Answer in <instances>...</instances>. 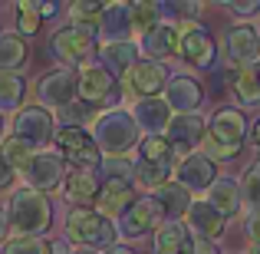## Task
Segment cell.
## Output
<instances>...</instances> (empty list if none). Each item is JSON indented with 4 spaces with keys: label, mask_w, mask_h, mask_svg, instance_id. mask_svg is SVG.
<instances>
[{
    "label": "cell",
    "mask_w": 260,
    "mask_h": 254,
    "mask_svg": "<svg viewBox=\"0 0 260 254\" xmlns=\"http://www.w3.org/2000/svg\"><path fill=\"white\" fill-rule=\"evenodd\" d=\"M244 142H247V119H244V112L224 106L208 119V135L201 142V152L211 162H231L241 155Z\"/></svg>",
    "instance_id": "6da1fadb"
},
{
    "label": "cell",
    "mask_w": 260,
    "mask_h": 254,
    "mask_svg": "<svg viewBox=\"0 0 260 254\" xmlns=\"http://www.w3.org/2000/svg\"><path fill=\"white\" fill-rule=\"evenodd\" d=\"M89 132H92V142L102 155H128L142 142L139 126H135L132 112H125V109H106V112H99Z\"/></svg>",
    "instance_id": "7a4b0ae2"
},
{
    "label": "cell",
    "mask_w": 260,
    "mask_h": 254,
    "mask_svg": "<svg viewBox=\"0 0 260 254\" xmlns=\"http://www.w3.org/2000/svg\"><path fill=\"white\" fill-rule=\"evenodd\" d=\"M7 218H10V228L17 231L20 238H40L43 231H50V224H53L50 198L33 191V188H10Z\"/></svg>",
    "instance_id": "3957f363"
},
{
    "label": "cell",
    "mask_w": 260,
    "mask_h": 254,
    "mask_svg": "<svg viewBox=\"0 0 260 254\" xmlns=\"http://www.w3.org/2000/svg\"><path fill=\"white\" fill-rule=\"evenodd\" d=\"M66 241H76L86 251H112L119 231L115 221L102 218L95 208H73L66 215Z\"/></svg>",
    "instance_id": "277c9868"
},
{
    "label": "cell",
    "mask_w": 260,
    "mask_h": 254,
    "mask_svg": "<svg viewBox=\"0 0 260 254\" xmlns=\"http://www.w3.org/2000/svg\"><path fill=\"white\" fill-rule=\"evenodd\" d=\"M46 50H50L53 60L66 63V70H70V66H83L95 53V26H79V23L59 26L50 37Z\"/></svg>",
    "instance_id": "5b68a950"
},
{
    "label": "cell",
    "mask_w": 260,
    "mask_h": 254,
    "mask_svg": "<svg viewBox=\"0 0 260 254\" xmlns=\"http://www.w3.org/2000/svg\"><path fill=\"white\" fill-rule=\"evenodd\" d=\"M53 139H56V152L63 155L66 165H73L79 172H95L99 168L102 152L95 149L89 129H83V126H59Z\"/></svg>",
    "instance_id": "8992f818"
},
{
    "label": "cell",
    "mask_w": 260,
    "mask_h": 254,
    "mask_svg": "<svg viewBox=\"0 0 260 254\" xmlns=\"http://www.w3.org/2000/svg\"><path fill=\"white\" fill-rule=\"evenodd\" d=\"M76 99V70L59 66V70H50L37 79V102L46 112H66Z\"/></svg>",
    "instance_id": "52a82bcc"
},
{
    "label": "cell",
    "mask_w": 260,
    "mask_h": 254,
    "mask_svg": "<svg viewBox=\"0 0 260 254\" xmlns=\"http://www.w3.org/2000/svg\"><path fill=\"white\" fill-rule=\"evenodd\" d=\"M161 215H165V211H161V205L155 202V195H139L119 218H115V231H119V238L135 241V238H142V235H148V231L158 228Z\"/></svg>",
    "instance_id": "ba28073f"
},
{
    "label": "cell",
    "mask_w": 260,
    "mask_h": 254,
    "mask_svg": "<svg viewBox=\"0 0 260 254\" xmlns=\"http://www.w3.org/2000/svg\"><path fill=\"white\" fill-rule=\"evenodd\" d=\"M23 178H26V188L40 191V195L63 188V182H66L63 155H59L56 149H40V152H33V159H30V165H26Z\"/></svg>",
    "instance_id": "9c48e42d"
},
{
    "label": "cell",
    "mask_w": 260,
    "mask_h": 254,
    "mask_svg": "<svg viewBox=\"0 0 260 254\" xmlns=\"http://www.w3.org/2000/svg\"><path fill=\"white\" fill-rule=\"evenodd\" d=\"M165 83H168V70L165 63H152V60H139L132 70L122 76V93L128 99H155V96L165 93Z\"/></svg>",
    "instance_id": "30bf717a"
},
{
    "label": "cell",
    "mask_w": 260,
    "mask_h": 254,
    "mask_svg": "<svg viewBox=\"0 0 260 254\" xmlns=\"http://www.w3.org/2000/svg\"><path fill=\"white\" fill-rule=\"evenodd\" d=\"M204 135H208V119H204L201 112H175L172 122H168V129H165V139L172 142L178 162L188 159L204 142Z\"/></svg>",
    "instance_id": "8fae6325"
},
{
    "label": "cell",
    "mask_w": 260,
    "mask_h": 254,
    "mask_svg": "<svg viewBox=\"0 0 260 254\" xmlns=\"http://www.w3.org/2000/svg\"><path fill=\"white\" fill-rule=\"evenodd\" d=\"M17 139H23L30 149H46L53 142V135H56V119H53V112H46V109L40 106H26L20 109L17 116H13V132Z\"/></svg>",
    "instance_id": "7c38bea8"
},
{
    "label": "cell",
    "mask_w": 260,
    "mask_h": 254,
    "mask_svg": "<svg viewBox=\"0 0 260 254\" xmlns=\"http://www.w3.org/2000/svg\"><path fill=\"white\" fill-rule=\"evenodd\" d=\"M115 83H119V79L102 63H83L76 70V96H79V102H86V106H92V109L112 99Z\"/></svg>",
    "instance_id": "4fadbf2b"
},
{
    "label": "cell",
    "mask_w": 260,
    "mask_h": 254,
    "mask_svg": "<svg viewBox=\"0 0 260 254\" xmlns=\"http://www.w3.org/2000/svg\"><path fill=\"white\" fill-rule=\"evenodd\" d=\"M178 30H181L178 57L188 66H194V70H211V66H214V57H217V46H214V40H211V33L198 23H184V26H178Z\"/></svg>",
    "instance_id": "5bb4252c"
},
{
    "label": "cell",
    "mask_w": 260,
    "mask_h": 254,
    "mask_svg": "<svg viewBox=\"0 0 260 254\" xmlns=\"http://www.w3.org/2000/svg\"><path fill=\"white\" fill-rule=\"evenodd\" d=\"M224 57L234 66H257L260 63V37L254 23H234L224 33Z\"/></svg>",
    "instance_id": "9a60e30c"
},
{
    "label": "cell",
    "mask_w": 260,
    "mask_h": 254,
    "mask_svg": "<svg viewBox=\"0 0 260 254\" xmlns=\"http://www.w3.org/2000/svg\"><path fill=\"white\" fill-rule=\"evenodd\" d=\"M172 178L188 191H208L211 185H214V178H217V165L204 152H191L188 159H181L175 165Z\"/></svg>",
    "instance_id": "2e32d148"
},
{
    "label": "cell",
    "mask_w": 260,
    "mask_h": 254,
    "mask_svg": "<svg viewBox=\"0 0 260 254\" xmlns=\"http://www.w3.org/2000/svg\"><path fill=\"white\" fill-rule=\"evenodd\" d=\"M201 99H204V89L191 73H168L165 102L172 106V112H198Z\"/></svg>",
    "instance_id": "e0dca14e"
},
{
    "label": "cell",
    "mask_w": 260,
    "mask_h": 254,
    "mask_svg": "<svg viewBox=\"0 0 260 254\" xmlns=\"http://www.w3.org/2000/svg\"><path fill=\"white\" fill-rule=\"evenodd\" d=\"M178 40H181V30L175 23H158L148 33H142L139 53H145V60H152V63H165V60L178 57Z\"/></svg>",
    "instance_id": "ac0fdd59"
},
{
    "label": "cell",
    "mask_w": 260,
    "mask_h": 254,
    "mask_svg": "<svg viewBox=\"0 0 260 254\" xmlns=\"http://www.w3.org/2000/svg\"><path fill=\"white\" fill-rule=\"evenodd\" d=\"M172 116L175 112H172V106L165 102V96L132 102V119H135V126H139V132H145V135H165Z\"/></svg>",
    "instance_id": "d6986e66"
},
{
    "label": "cell",
    "mask_w": 260,
    "mask_h": 254,
    "mask_svg": "<svg viewBox=\"0 0 260 254\" xmlns=\"http://www.w3.org/2000/svg\"><path fill=\"white\" fill-rule=\"evenodd\" d=\"M224 224H228V221H224V218L217 215L204 198L191 202L188 215H184V228H188L191 238H198V241H217V238L224 235Z\"/></svg>",
    "instance_id": "ffe728a7"
},
{
    "label": "cell",
    "mask_w": 260,
    "mask_h": 254,
    "mask_svg": "<svg viewBox=\"0 0 260 254\" xmlns=\"http://www.w3.org/2000/svg\"><path fill=\"white\" fill-rule=\"evenodd\" d=\"M132 10L128 4H106L95 26V37H102V43H125L132 37Z\"/></svg>",
    "instance_id": "44dd1931"
},
{
    "label": "cell",
    "mask_w": 260,
    "mask_h": 254,
    "mask_svg": "<svg viewBox=\"0 0 260 254\" xmlns=\"http://www.w3.org/2000/svg\"><path fill=\"white\" fill-rule=\"evenodd\" d=\"M135 185L132 182H102L99 185V195H95V211H99L102 218H119L122 211L128 208V205L135 202Z\"/></svg>",
    "instance_id": "7402d4cb"
},
{
    "label": "cell",
    "mask_w": 260,
    "mask_h": 254,
    "mask_svg": "<svg viewBox=\"0 0 260 254\" xmlns=\"http://www.w3.org/2000/svg\"><path fill=\"white\" fill-rule=\"evenodd\" d=\"M204 202L211 205V208L217 211V215L228 221V218H234V215H241V208H244V202H241V182L237 178H228V175H217L214 178V185L208 188V198Z\"/></svg>",
    "instance_id": "603a6c76"
},
{
    "label": "cell",
    "mask_w": 260,
    "mask_h": 254,
    "mask_svg": "<svg viewBox=\"0 0 260 254\" xmlns=\"http://www.w3.org/2000/svg\"><path fill=\"white\" fill-rule=\"evenodd\" d=\"M99 178H95V172H66V182H63V198L73 205V208H89V205H95V195H99Z\"/></svg>",
    "instance_id": "cb8c5ba5"
},
{
    "label": "cell",
    "mask_w": 260,
    "mask_h": 254,
    "mask_svg": "<svg viewBox=\"0 0 260 254\" xmlns=\"http://www.w3.org/2000/svg\"><path fill=\"white\" fill-rule=\"evenodd\" d=\"M99 63L112 76H125L139 63V43H132V40H125V43H102L99 46Z\"/></svg>",
    "instance_id": "d4e9b609"
},
{
    "label": "cell",
    "mask_w": 260,
    "mask_h": 254,
    "mask_svg": "<svg viewBox=\"0 0 260 254\" xmlns=\"http://www.w3.org/2000/svg\"><path fill=\"white\" fill-rule=\"evenodd\" d=\"M155 254H191V231L184 221H161L155 228Z\"/></svg>",
    "instance_id": "484cf974"
},
{
    "label": "cell",
    "mask_w": 260,
    "mask_h": 254,
    "mask_svg": "<svg viewBox=\"0 0 260 254\" xmlns=\"http://www.w3.org/2000/svg\"><path fill=\"white\" fill-rule=\"evenodd\" d=\"M155 202L161 205V211L168 215V221H181L184 215H188V208H191V191L188 188H181L178 182H168V185H161L158 191H155Z\"/></svg>",
    "instance_id": "4316f807"
},
{
    "label": "cell",
    "mask_w": 260,
    "mask_h": 254,
    "mask_svg": "<svg viewBox=\"0 0 260 254\" xmlns=\"http://www.w3.org/2000/svg\"><path fill=\"white\" fill-rule=\"evenodd\" d=\"M23 96H26V76L20 73H0V116L20 112L23 106Z\"/></svg>",
    "instance_id": "83f0119b"
},
{
    "label": "cell",
    "mask_w": 260,
    "mask_h": 254,
    "mask_svg": "<svg viewBox=\"0 0 260 254\" xmlns=\"http://www.w3.org/2000/svg\"><path fill=\"white\" fill-rule=\"evenodd\" d=\"M30 50H26V40L17 33H0V73H17L26 63Z\"/></svg>",
    "instance_id": "f1b7e54d"
},
{
    "label": "cell",
    "mask_w": 260,
    "mask_h": 254,
    "mask_svg": "<svg viewBox=\"0 0 260 254\" xmlns=\"http://www.w3.org/2000/svg\"><path fill=\"white\" fill-rule=\"evenodd\" d=\"M139 159L152 162V165H168L175 168V149L165 135H142L139 142Z\"/></svg>",
    "instance_id": "f546056e"
},
{
    "label": "cell",
    "mask_w": 260,
    "mask_h": 254,
    "mask_svg": "<svg viewBox=\"0 0 260 254\" xmlns=\"http://www.w3.org/2000/svg\"><path fill=\"white\" fill-rule=\"evenodd\" d=\"M231 86H234V96L244 102V106L260 102V73H257V66H244V70H237Z\"/></svg>",
    "instance_id": "4dcf8cb0"
},
{
    "label": "cell",
    "mask_w": 260,
    "mask_h": 254,
    "mask_svg": "<svg viewBox=\"0 0 260 254\" xmlns=\"http://www.w3.org/2000/svg\"><path fill=\"white\" fill-rule=\"evenodd\" d=\"M33 152H37V149H30L23 139H17V135H7V139L0 142V159H4L13 172H26Z\"/></svg>",
    "instance_id": "1f68e13d"
},
{
    "label": "cell",
    "mask_w": 260,
    "mask_h": 254,
    "mask_svg": "<svg viewBox=\"0 0 260 254\" xmlns=\"http://www.w3.org/2000/svg\"><path fill=\"white\" fill-rule=\"evenodd\" d=\"M172 175H175V168H168V165H152V162H142V159L135 162V185H142L148 191H158L161 185H168Z\"/></svg>",
    "instance_id": "d6a6232c"
},
{
    "label": "cell",
    "mask_w": 260,
    "mask_h": 254,
    "mask_svg": "<svg viewBox=\"0 0 260 254\" xmlns=\"http://www.w3.org/2000/svg\"><path fill=\"white\" fill-rule=\"evenodd\" d=\"M102 182H132L135 185V162L125 155H102L99 162Z\"/></svg>",
    "instance_id": "836d02e7"
},
{
    "label": "cell",
    "mask_w": 260,
    "mask_h": 254,
    "mask_svg": "<svg viewBox=\"0 0 260 254\" xmlns=\"http://www.w3.org/2000/svg\"><path fill=\"white\" fill-rule=\"evenodd\" d=\"M128 10H132V30L135 33H148L152 26L161 23V13H158L155 0H135V4H128Z\"/></svg>",
    "instance_id": "e575fe53"
},
{
    "label": "cell",
    "mask_w": 260,
    "mask_h": 254,
    "mask_svg": "<svg viewBox=\"0 0 260 254\" xmlns=\"http://www.w3.org/2000/svg\"><path fill=\"white\" fill-rule=\"evenodd\" d=\"M241 202L250 211H260V162H254L241 178Z\"/></svg>",
    "instance_id": "d590c367"
},
{
    "label": "cell",
    "mask_w": 260,
    "mask_h": 254,
    "mask_svg": "<svg viewBox=\"0 0 260 254\" xmlns=\"http://www.w3.org/2000/svg\"><path fill=\"white\" fill-rule=\"evenodd\" d=\"M17 26H20V33H23V37L40 33L43 17H40V4H37V0H23V4H17Z\"/></svg>",
    "instance_id": "8d00e7d4"
},
{
    "label": "cell",
    "mask_w": 260,
    "mask_h": 254,
    "mask_svg": "<svg viewBox=\"0 0 260 254\" xmlns=\"http://www.w3.org/2000/svg\"><path fill=\"white\" fill-rule=\"evenodd\" d=\"M102 10H106V4H99V0H76V4L70 7V17H73V23H79V26H99Z\"/></svg>",
    "instance_id": "74e56055"
},
{
    "label": "cell",
    "mask_w": 260,
    "mask_h": 254,
    "mask_svg": "<svg viewBox=\"0 0 260 254\" xmlns=\"http://www.w3.org/2000/svg\"><path fill=\"white\" fill-rule=\"evenodd\" d=\"M4 254H50V241H43V238H10L4 244Z\"/></svg>",
    "instance_id": "f35d334b"
},
{
    "label": "cell",
    "mask_w": 260,
    "mask_h": 254,
    "mask_svg": "<svg viewBox=\"0 0 260 254\" xmlns=\"http://www.w3.org/2000/svg\"><path fill=\"white\" fill-rule=\"evenodd\" d=\"M244 228H247L250 244H260V211H250L247 221H244Z\"/></svg>",
    "instance_id": "ab89813d"
},
{
    "label": "cell",
    "mask_w": 260,
    "mask_h": 254,
    "mask_svg": "<svg viewBox=\"0 0 260 254\" xmlns=\"http://www.w3.org/2000/svg\"><path fill=\"white\" fill-rule=\"evenodd\" d=\"M237 17H257L260 13V0H247V4H228Z\"/></svg>",
    "instance_id": "60d3db41"
},
{
    "label": "cell",
    "mask_w": 260,
    "mask_h": 254,
    "mask_svg": "<svg viewBox=\"0 0 260 254\" xmlns=\"http://www.w3.org/2000/svg\"><path fill=\"white\" fill-rule=\"evenodd\" d=\"M13 178H17V172H13L10 165H7L4 159H0V191H10V185H13Z\"/></svg>",
    "instance_id": "b9f144b4"
},
{
    "label": "cell",
    "mask_w": 260,
    "mask_h": 254,
    "mask_svg": "<svg viewBox=\"0 0 260 254\" xmlns=\"http://www.w3.org/2000/svg\"><path fill=\"white\" fill-rule=\"evenodd\" d=\"M191 254H217V244L214 241H198V238H191Z\"/></svg>",
    "instance_id": "7bdbcfd3"
},
{
    "label": "cell",
    "mask_w": 260,
    "mask_h": 254,
    "mask_svg": "<svg viewBox=\"0 0 260 254\" xmlns=\"http://www.w3.org/2000/svg\"><path fill=\"white\" fill-rule=\"evenodd\" d=\"M7 238H10V218H7V208L0 205V244H7Z\"/></svg>",
    "instance_id": "ee69618b"
},
{
    "label": "cell",
    "mask_w": 260,
    "mask_h": 254,
    "mask_svg": "<svg viewBox=\"0 0 260 254\" xmlns=\"http://www.w3.org/2000/svg\"><path fill=\"white\" fill-rule=\"evenodd\" d=\"M50 254H76L70 248V241H66V238H56V241L50 244Z\"/></svg>",
    "instance_id": "f6af8a7d"
},
{
    "label": "cell",
    "mask_w": 260,
    "mask_h": 254,
    "mask_svg": "<svg viewBox=\"0 0 260 254\" xmlns=\"http://www.w3.org/2000/svg\"><path fill=\"white\" fill-rule=\"evenodd\" d=\"M56 10H59L56 4H40V17H43V20L46 17H56Z\"/></svg>",
    "instance_id": "bcb514c9"
},
{
    "label": "cell",
    "mask_w": 260,
    "mask_h": 254,
    "mask_svg": "<svg viewBox=\"0 0 260 254\" xmlns=\"http://www.w3.org/2000/svg\"><path fill=\"white\" fill-rule=\"evenodd\" d=\"M106 254H135V251H132V248H122V244H115V248L106 251Z\"/></svg>",
    "instance_id": "7dc6e473"
},
{
    "label": "cell",
    "mask_w": 260,
    "mask_h": 254,
    "mask_svg": "<svg viewBox=\"0 0 260 254\" xmlns=\"http://www.w3.org/2000/svg\"><path fill=\"white\" fill-rule=\"evenodd\" d=\"M254 146L260 149V119H257V126H254Z\"/></svg>",
    "instance_id": "c3c4849f"
},
{
    "label": "cell",
    "mask_w": 260,
    "mask_h": 254,
    "mask_svg": "<svg viewBox=\"0 0 260 254\" xmlns=\"http://www.w3.org/2000/svg\"><path fill=\"white\" fill-rule=\"evenodd\" d=\"M0 142H4V116H0Z\"/></svg>",
    "instance_id": "681fc988"
},
{
    "label": "cell",
    "mask_w": 260,
    "mask_h": 254,
    "mask_svg": "<svg viewBox=\"0 0 260 254\" xmlns=\"http://www.w3.org/2000/svg\"><path fill=\"white\" fill-rule=\"evenodd\" d=\"M76 254H95V251H86V248H79V251H76Z\"/></svg>",
    "instance_id": "f907efd6"
},
{
    "label": "cell",
    "mask_w": 260,
    "mask_h": 254,
    "mask_svg": "<svg viewBox=\"0 0 260 254\" xmlns=\"http://www.w3.org/2000/svg\"><path fill=\"white\" fill-rule=\"evenodd\" d=\"M254 254H260V244H254Z\"/></svg>",
    "instance_id": "816d5d0a"
},
{
    "label": "cell",
    "mask_w": 260,
    "mask_h": 254,
    "mask_svg": "<svg viewBox=\"0 0 260 254\" xmlns=\"http://www.w3.org/2000/svg\"><path fill=\"white\" fill-rule=\"evenodd\" d=\"M257 37H260V26H257Z\"/></svg>",
    "instance_id": "f5cc1de1"
},
{
    "label": "cell",
    "mask_w": 260,
    "mask_h": 254,
    "mask_svg": "<svg viewBox=\"0 0 260 254\" xmlns=\"http://www.w3.org/2000/svg\"><path fill=\"white\" fill-rule=\"evenodd\" d=\"M257 73H260V63H257Z\"/></svg>",
    "instance_id": "db71d44e"
}]
</instances>
